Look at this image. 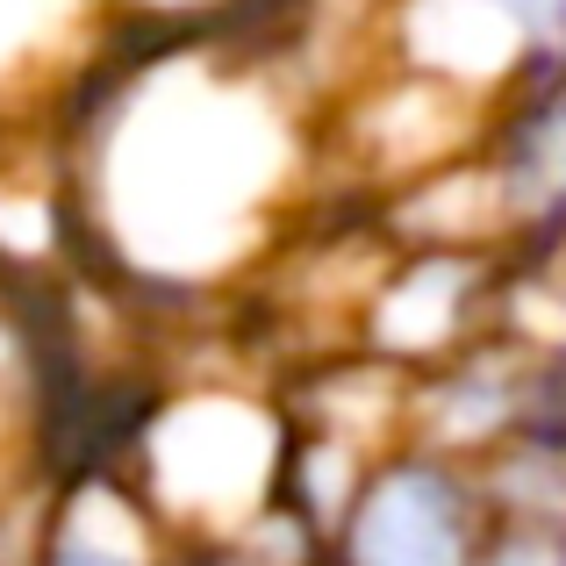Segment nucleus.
<instances>
[{"label":"nucleus","mask_w":566,"mask_h":566,"mask_svg":"<svg viewBox=\"0 0 566 566\" xmlns=\"http://www.w3.org/2000/svg\"><path fill=\"white\" fill-rule=\"evenodd\" d=\"M308 172V115L259 57L166 43L108 72L80 137L86 237L172 302L244 280Z\"/></svg>","instance_id":"f257e3e1"},{"label":"nucleus","mask_w":566,"mask_h":566,"mask_svg":"<svg viewBox=\"0 0 566 566\" xmlns=\"http://www.w3.org/2000/svg\"><path fill=\"white\" fill-rule=\"evenodd\" d=\"M294 416L251 380H180L144 401L108 459L166 538H237L273 516Z\"/></svg>","instance_id":"f03ea898"},{"label":"nucleus","mask_w":566,"mask_h":566,"mask_svg":"<svg viewBox=\"0 0 566 566\" xmlns=\"http://www.w3.org/2000/svg\"><path fill=\"white\" fill-rule=\"evenodd\" d=\"M495 538V502L473 459L423 438L374 452L345 524L323 545V566H481Z\"/></svg>","instance_id":"7ed1b4c3"},{"label":"nucleus","mask_w":566,"mask_h":566,"mask_svg":"<svg viewBox=\"0 0 566 566\" xmlns=\"http://www.w3.org/2000/svg\"><path fill=\"white\" fill-rule=\"evenodd\" d=\"M510 251L502 244H395L352 308V345L395 374H430L502 331Z\"/></svg>","instance_id":"20e7f679"},{"label":"nucleus","mask_w":566,"mask_h":566,"mask_svg":"<svg viewBox=\"0 0 566 566\" xmlns=\"http://www.w3.org/2000/svg\"><path fill=\"white\" fill-rule=\"evenodd\" d=\"M380 65L495 108L538 57L566 51V0H380Z\"/></svg>","instance_id":"39448f33"},{"label":"nucleus","mask_w":566,"mask_h":566,"mask_svg":"<svg viewBox=\"0 0 566 566\" xmlns=\"http://www.w3.org/2000/svg\"><path fill=\"white\" fill-rule=\"evenodd\" d=\"M473 158H481L488 193H495L510 265L566 259V51L538 57L488 108Z\"/></svg>","instance_id":"423d86ee"},{"label":"nucleus","mask_w":566,"mask_h":566,"mask_svg":"<svg viewBox=\"0 0 566 566\" xmlns=\"http://www.w3.org/2000/svg\"><path fill=\"white\" fill-rule=\"evenodd\" d=\"M531 380H538V352L524 337H510V331L481 337L459 359H444V366L409 380V438L481 467V459H495L524 430Z\"/></svg>","instance_id":"0eeeda50"},{"label":"nucleus","mask_w":566,"mask_h":566,"mask_svg":"<svg viewBox=\"0 0 566 566\" xmlns=\"http://www.w3.org/2000/svg\"><path fill=\"white\" fill-rule=\"evenodd\" d=\"M166 531L129 495L115 467H80L51 481L43 495V531L29 566H166Z\"/></svg>","instance_id":"6e6552de"},{"label":"nucleus","mask_w":566,"mask_h":566,"mask_svg":"<svg viewBox=\"0 0 566 566\" xmlns=\"http://www.w3.org/2000/svg\"><path fill=\"white\" fill-rule=\"evenodd\" d=\"M94 8L101 0H0V108L80 72Z\"/></svg>","instance_id":"1a4fd4ad"},{"label":"nucleus","mask_w":566,"mask_h":566,"mask_svg":"<svg viewBox=\"0 0 566 566\" xmlns=\"http://www.w3.org/2000/svg\"><path fill=\"white\" fill-rule=\"evenodd\" d=\"M166 566H323V553L265 516L259 531H237V538H172Z\"/></svg>","instance_id":"9d476101"},{"label":"nucleus","mask_w":566,"mask_h":566,"mask_svg":"<svg viewBox=\"0 0 566 566\" xmlns=\"http://www.w3.org/2000/svg\"><path fill=\"white\" fill-rule=\"evenodd\" d=\"M43 495H51V481H36L29 467L0 473V566H29V559H36Z\"/></svg>","instance_id":"9b49d317"},{"label":"nucleus","mask_w":566,"mask_h":566,"mask_svg":"<svg viewBox=\"0 0 566 566\" xmlns=\"http://www.w3.org/2000/svg\"><path fill=\"white\" fill-rule=\"evenodd\" d=\"M22 395H29V352L22 337H14V316L8 302H0V473H22L14 467V423H22Z\"/></svg>","instance_id":"f8f14e48"},{"label":"nucleus","mask_w":566,"mask_h":566,"mask_svg":"<svg viewBox=\"0 0 566 566\" xmlns=\"http://www.w3.org/2000/svg\"><path fill=\"white\" fill-rule=\"evenodd\" d=\"M481 566H566V531L545 524H495Z\"/></svg>","instance_id":"ddd939ff"},{"label":"nucleus","mask_w":566,"mask_h":566,"mask_svg":"<svg viewBox=\"0 0 566 566\" xmlns=\"http://www.w3.org/2000/svg\"><path fill=\"white\" fill-rule=\"evenodd\" d=\"M129 14H151V22H172V29H193V22H216L230 0H115Z\"/></svg>","instance_id":"4468645a"},{"label":"nucleus","mask_w":566,"mask_h":566,"mask_svg":"<svg viewBox=\"0 0 566 566\" xmlns=\"http://www.w3.org/2000/svg\"><path fill=\"white\" fill-rule=\"evenodd\" d=\"M553 352H559V359H566V337H559V345H553Z\"/></svg>","instance_id":"2eb2a0df"}]
</instances>
